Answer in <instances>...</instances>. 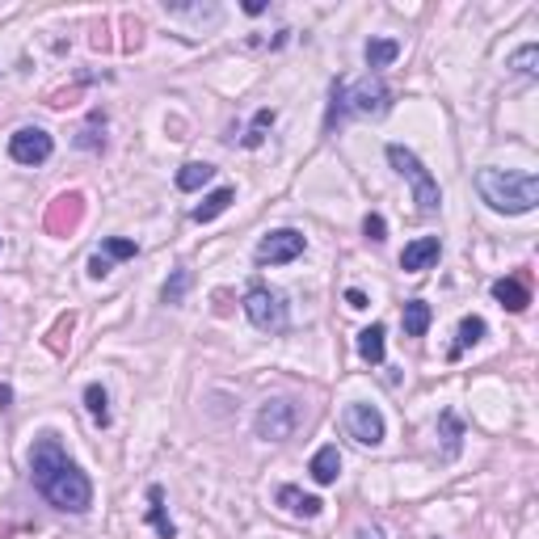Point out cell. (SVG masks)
Listing matches in <instances>:
<instances>
[{
  "label": "cell",
  "instance_id": "ba28073f",
  "mask_svg": "<svg viewBox=\"0 0 539 539\" xmlns=\"http://www.w3.org/2000/svg\"><path fill=\"white\" fill-rule=\"evenodd\" d=\"M342 426H345V434L355 442H363V447H380L383 442V413L375 404H345Z\"/></svg>",
  "mask_w": 539,
  "mask_h": 539
},
{
  "label": "cell",
  "instance_id": "7402d4cb",
  "mask_svg": "<svg viewBox=\"0 0 539 539\" xmlns=\"http://www.w3.org/2000/svg\"><path fill=\"white\" fill-rule=\"evenodd\" d=\"M363 55H367V68H388L401 55V43L396 38H371L367 47H363Z\"/></svg>",
  "mask_w": 539,
  "mask_h": 539
},
{
  "label": "cell",
  "instance_id": "836d02e7",
  "mask_svg": "<svg viewBox=\"0 0 539 539\" xmlns=\"http://www.w3.org/2000/svg\"><path fill=\"white\" fill-rule=\"evenodd\" d=\"M358 539H380V531H358Z\"/></svg>",
  "mask_w": 539,
  "mask_h": 539
},
{
  "label": "cell",
  "instance_id": "cb8c5ba5",
  "mask_svg": "<svg viewBox=\"0 0 539 539\" xmlns=\"http://www.w3.org/2000/svg\"><path fill=\"white\" fill-rule=\"evenodd\" d=\"M190 282H194V274H190L185 266H177V270H173V279L165 282V291H160V299H165L169 307L185 304V291H190Z\"/></svg>",
  "mask_w": 539,
  "mask_h": 539
},
{
  "label": "cell",
  "instance_id": "30bf717a",
  "mask_svg": "<svg viewBox=\"0 0 539 539\" xmlns=\"http://www.w3.org/2000/svg\"><path fill=\"white\" fill-rule=\"evenodd\" d=\"M85 220V198L80 194H60L47 207V232L51 236H72Z\"/></svg>",
  "mask_w": 539,
  "mask_h": 539
},
{
  "label": "cell",
  "instance_id": "83f0119b",
  "mask_svg": "<svg viewBox=\"0 0 539 539\" xmlns=\"http://www.w3.org/2000/svg\"><path fill=\"white\" fill-rule=\"evenodd\" d=\"M72 325H76V317H72V312H68V317H60V320H55V329H51V337H47V345H51V350H55V355H63V337L72 333Z\"/></svg>",
  "mask_w": 539,
  "mask_h": 539
},
{
  "label": "cell",
  "instance_id": "9a60e30c",
  "mask_svg": "<svg viewBox=\"0 0 539 539\" xmlns=\"http://www.w3.org/2000/svg\"><path fill=\"white\" fill-rule=\"evenodd\" d=\"M307 472H312V480L317 485H333V480L342 477V455H337V447H320L317 455H312V464H307Z\"/></svg>",
  "mask_w": 539,
  "mask_h": 539
},
{
  "label": "cell",
  "instance_id": "e0dca14e",
  "mask_svg": "<svg viewBox=\"0 0 539 539\" xmlns=\"http://www.w3.org/2000/svg\"><path fill=\"white\" fill-rule=\"evenodd\" d=\"M383 337H388L383 325H367V329L358 333V358L371 363V367H380L383 363Z\"/></svg>",
  "mask_w": 539,
  "mask_h": 539
},
{
  "label": "cell",
  "instance_id": "4316f807",
  "mask_svg": "<svg viewBox=\"0 0 539 539\" xmlns=\"http://www.w3.org/2000/svg\"><path fill=\"white\" fill-rule=\"evenodd\" d=\"M266 127H274V110H258V114H253V127H249V135H245V147H261Z\"/></svg>",
  "mask_w": 539,
  "mask_h": 539
},
{
  "label": "cell",
  "instance_id": "2e32d148",
  "mask_svg": "<svg viewBox=\"0 0 539 539\" xmlns=\"http://www.w3.org/2000/svg\"><path fill=\"white\" fill-rule=\"evenodd\" d=\"M147 523L156 527L160 539H177V527H173V518L165 515V489L160 485H147Z\"/></svg>",
  "mask_w": 539,
  "mask_h": 539
},
{
  "label": "cell",
  "instance_id": "f546056e",
  "mask_svg": "<svg viewBox=\"0 0 539 539\" xmlns=\"http://www.w3.org/2000/svg\"><path fill=\"white\" fill-rule=\"evenodd\" d=\"M110 270H114V261H106L101 253H93V258H89V279H106Z\"/></svg>",
  "mask_w": 539,
  "mask_h": 539
},
{
  "label": "cell",
  "instance_id": "603a6c76",
  "mask_svg": "<svg viewBox=\"0 0 539 539\" xmlns=\"http://www.w3.org/2000/svg\"><path fill=\"white\" fill-rule=\"evenodd\" d=\"M85 409H89V417H93L98 426H110V396H106L101 383H89L85 388Z\"/></svg>",
  "mask_w": 539,
  "mask_h": 539
},
{
  "label": "cell",
  "instance_id": "4dcf8cb0",
  "mask_svg": "<svg viewBox=\"0 0 539 539\" xmlns=\"http://www.w3.org/2000/svg\"><path fill=\"white\" fill-rule=\"evenodd\" d=\"M345 304L355 307V312H363V307H367V295L358 291V287H350V291H345Z\"/></svg>",
  "mask_w": 539,
  "mask_h": 539
},
{
  "label": "cell",
  "instance_id": "484cf974",
  "mask_svg": "<svg viewBox=\"0 0 539 539\" xmlns=\"http://www.w3.org/2000/svg\"><path fill=\"white\" fill-rule=\"evenodd\" d=\"M535 63H539V47H535V43H527V47H518L515 55H510V68H515L518 76H535L539 72Z\"/></svg>",
  "mask_w": 539,
  "mask_h": 539
},
{
  "label": "cell",
  "instance_id": "7a4b0ae2",
  "mask_svg": "<svg viewBox=\"0 0 539 539\" xmlns=\"http://www.w3.org/2000/svg\"><path fill=\"white\" fill-rule=\"evenodd\" d=\"M477 190L493 211L502 215H527L539 207V177L535 173H510V169H480Z\"/></svg>",
  "mask_w": 539,
  "mask_h": 539
},
{
  "label": "cell",
  "instance_id": "8fae6325",
  "mask_svg": "<svg viewBox=\"0 0 539 539\" xmlns=\"http://www.w3.org/2000/svg\"><path fill=\"white\" fill-rule=\"evenodd\" d=\"M439 258H442L439 236H417V241H409V245H404L401 270H404V274H421V270H430Z\"/></svg>",
  "mask_w": 539,
  "mask_h": 539
},
{
  "label": "cell",
  "instance_id": "6da1fadb",
  "mask_svg": "<svg viewBox=\"0 0 539 539\" xmlns=\"http://www.w3.org/2000/svg\"><path fill=\"white\" fill-rule=\"evenodd\" d=\"M30 480H34V489L43 493L55 510L85 515L89 506H93V485H89V477L68 459L60 439H51V434H43V439L30 447Z\"/></svg>",
  "mask_w": 539,
  "mask_h": 539
},
{
  "label": "cell",
  "instance_id": "5b68a950",
  "mask_svg": "<svg viewBox=\"0 0 539 539\" xmlns=\"http://www.w3.org/2000/svg\"><path fill=\"white\" fill-rule=\"evenodd\" d=\"M245 317L253 320V329H261V333H287L291 307H287V295L274 291V287H249L245 291Z\"/></svg>",
  "mask_w": 539,
  "mask_h": 539
},
{
  "label": "cell",
  "instance_id": "8992f818",
  "mask_svg": "<svg viewBox=\"0 0 539 539\" xmlns=\"http://www.w3.org/2000/svg\"><path fill=\"white\" fill-rule=\"evenodd\" d=\"M295 426H299V404L287 401V396H279V401H266L258 409V417H253V430H258V439H266V442L291 439Z\"/></svg>",
  "mask_w": 539,
  "mask_h": 539
},
{
  "label": "cell",
  "instance_id": "ac0fdd59",
  "mask_svg": "<svg viewBox=\"0 0 539 539\" xmlns=\"http://www.w3.org/2000/svg\"><path fill=\"white\" fill-rule=\"evenodd\" d=\"M207 182H215V165H207V160H190V165H182L177 169V190H203Z\"/></svg>",
  "mask_w": 539,
  "mask_h": 539
},
{
  "label": "cell",
  "instance_id": "3957f363",
  "mask_svg": "<svg viewBox=\"0 0 539 539\" xmlns=\"http://www.w3.org/2000/svg\"><path fill=\"white\" fill-rule=\"evenodd\" d=\"M392 106V89L383 85L380 76H363L358 85H345V80H333V93H329V114H325V131L342 123L345 114H371L380 118L388 114Z\"/></svg>",
  "mask_w": 539,
  "mask_h": 539
},
{
  "label": "cell",
  "instance_id": "4fadbf2b",
  "mask_svg": "<svg viewBox=\"0 0 539 539\" xmlns=\"http://www.w3.org/2000/svg\"><path fill=\"white\" fill-rule=\"evenodd\" d=\"M493 299L502 307H510V312H527L531 307V287L523 274H515V279H497L493 282Z\"/></svg>",
  "mask_w": 539,
  "mask_h": 539
},
{
  "label": "cell",
  "instance_id": "d6a6232c",
  "mask_svg": "<svg viewBox=\"0 0 539 539\" xmlns=\"http://www.w3.org/2000/svg\"><path fill=\"white\" fill-rule=\"evenodd\" d=\"M13 401V388H5V383H0V404H9Z\"/></svg>",
  "mask_w": 539,
  "mask_h": 539
},
{
  "label": "cell",
  "instance_id": "52a82bcc",
  "mask_svg": "<svg viewBox=\"0 0 539 539\" xmlns=\"http://www.w3.org/2000/svg\"><path fill=\"white\" fill-rule=\"evenodd\" d=\"M304 249H307L304 232H295V228H279V232L261 236L258 253H253V258H258L261 266H287V261H295Z\"/></svg>",
  "mask_w": 539,
  "mask_h": 539
},
{
  "label": "cell",
  "instance_id": "1f68e13d",
  "mask_svg": "<svg viewBox=\"0 0 539 539\" xmlns=\"http://www.w3.org/2000/svg\"><path fill=\"white\" fill-rule=\"evenodd\" d=\"M76 144H80V147H101V139H98V131H93V127H85V131H80V139H76Z\"/></svg>",
  "mask_w": 539,
  "mask_h": 539
},
{
  "label": "cell",
  "instance_id": "d4e9b609",
  "mask_svg": "<svg viewBox=\"0 0 539 539\" xmlns=\"http://www.w3.org/2000/svg\"><path fill=\"white\" fill-rule=\"evenodd\" d=\"M135 253H139V245L127 241V236H106V241H101V258L106 261H127V258H135Z\"/></svg>",
  "mask_w": 539,
  "mask_h": 539
},
{
  "label": "cell",
  "instance_id": "5bb4252c",
  "mask_svg": "<svg viewBox=\"0 0 539 539\" xmlns=\"http://www.w3.org/2000/svg\"><path fill=\"white\" fill-rule=\"evenodd\" d=\"M232 203H236V190H232V185H220V190H211V194L203 198V203H198L194 211H190V220H194V223L220 220V215H223L228 207H232Z\"/></svg>",
  "mask_w": 539,
  "mask_h": 539
},
{
  "label": "cell",
  "instance_id": "7c38bea8",
  "mask_svg": "<svg viewBox=\"0 0 539 539\" xmlns=\"http://www.w3.org/2000/svg\"><path fill=\"white\" fill-rule=\"evenodd\" d=\"M274 502H279L287 515H295V518H317L320 510H325L320 497H312V493H304V489H295V485H279Z\"/></svg>",
  "mask_w": 539,
  "mask_h": 539
},
{
  "label": "cell",
  "instance_id": "44dd1931",
  "mask_svg": "<svg viewBox=\"0 0 539 539\" xmlns=\"http://www.w3.org/2000/svg\"><path fill=\"white\" fill-rule=\"evenodd\" d=\"M430 320H434V312H430L426 299H409V304H404V333H409V337H426Z\"/></svg>",
  "mask_w": 539,
  "mask_h": 539
},
{
  "label": "cell",
  "instance_id": "ffe728a7",
  "mask_svg": "<svg viewBox=\"0 0 539 539\" xmlns=\"http://www.w3.org/2000/svg\"><path fill=\"white\" fill-rule=\"evenodd\" d=\"M485 333H489V325H485V320H480V317H464V320H459V333H455L451 358H459V355H464V350H472V345H477L480 337H485Z\"/></svg>",
  "mask_w": 539,
  "mask_h": 539
},
{
  "label": "cell",
  "instance_id": "277c9868",
  "mask_svg": "<svg viewBox=\"0 0 539 539\" xmlns=\"http://www.w3.org/2000/svg\"><path fill=\"white\" fill-rule=\"evenodd\" d=\"M388 165H392L401 177H409V185H413V203L421 215H434V211L442 207V190L439 182H434V173L417 160L413 147H404V144H388Z\"/></svg>",
  "mask_w": 539,
  "mask_h": 539
},
{
  "label": "cell",
  "instance_id": "f1b7e54d",
  "mask_svg": "<svg viewBox=\"0 0 539 539\" xmlns=\"http://www.w3.org/2000/svg\"><path fill=\"white\" fill-rule=\"evenodd\" d=\"M363 232H367V241L383 245V241H388V223H383V215H375V211H371L367 220H363Z\"/></svg>",
  "mask_w": 539,
  "mask_h": 539
},
{
  "label": "cell",
  "instance_id": "9c48e42d",
  "mask_svg": "<svg viewBox=\"0 0 539 539\" xmlns=\"http://www.w3.org/2000/svg\"><path fill=\"white\" fill-rule=\"evenodd\" d=\"M51 152H55V139L43 127H22L9 135V156L17 165H43V160H51Z\"/></svg>",
  "mask_w": 539,
  "mask_h": 539
},
{
  "label": "cell",
  "instance_id": "d6986e66",
  "mask_svg": "<svg viewBox=\"0 0 539 539\" xmlns=\"http://www.w3.org/2000/svg\"><path fill=\"white\" fill-rule=\"evenodd\" d=\"M439 430H442V455L447 459H455L459 455V447H464V421L447 409V413H439Z\"/></svg>",
  "mask_w": 539,
  "mask_h": 539
}]
</instances>
